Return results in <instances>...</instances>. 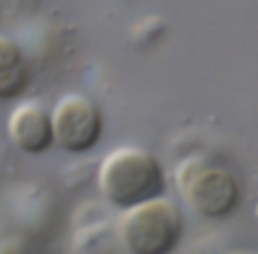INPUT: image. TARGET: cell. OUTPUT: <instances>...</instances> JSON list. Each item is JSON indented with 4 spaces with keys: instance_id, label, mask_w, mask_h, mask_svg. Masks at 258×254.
<instances>
[{
    "instance_id": "obj_1",
    "label": "cell",
    "mask_w": 258,
    "mask_h": 254,
    "mask_svg": "<svg viewBox=\"0 0 258 254\" xmlns=\"http://www.w3.org/2000/svg\"><path fill=\"white\" fill-rule=\"evenodd\" d=\"M97 185L111 206L127 210L163 196L165 171L159 159L147 149L117 147L101 161Z\"/></svg>"
},
{
    "instance_id": "obj_2",
    "label": "cell",
    "mask_w": 258,
    "mask_h": 254,
    "mask_svg": "<svg viewBox=\"0 0 258 254\" xmlns=\"http://www.w3.org/2000/svg\"><path fill=\"white\" fill-rule=\"evenodd\" d=\"M117 234L129 254H171L183 236V216L159 196L121 210Z\"/></svg>"
},
{
    "instance_id": "obj_3",
    "label": "cell",
    "mask_w": 258,
    "mask_h": 254,
    "mask_svg": "<svg viewBox=\"0 0 258 254\" xmlns=\"http://www.w3.org/2000/svg\"><path fill=\"white\" fill-rule=\"evenodd\" d=\"M175 185L187 206L210 220L230 216L240 202L236 175L204 155H189L175 167Z\"/></svg>"
},
{
    "instance_id": "obj_4",
    "label": "cell",
    "mask_w": 258,
    "mask_h": 254,
    "mask_svg": "<svg viewBox=\"0 0 258 254\" xmlns=\"http://www.w3.org/2000/svg\"><path fill=\"white\" fill-rule=\"evenodd\" d=\"M50 117L54 143L67 153H87L103 137V113L93 99L81 93L60 97Z\"/></svg>"
},
{
    "instance_id": "obj_5",
    "label": "cell",
    "mask_w": 258,
    "mask_h": 254,
    "mask_svg": "<svg viewBox=\"0 0 258 254\" xmlns=\"http://www.w3.org/2000/svg\"><path fill=\"white\" fill-rule=\"evenodd\" d=\"M8 135L16 149L40 155L54 145L52 117L38 103H22L8 117Z\"/></svg>"
},
{
    "instance_id": "obj_6",
    "label": "cell",
    "mask_w": 258,
    "mask_h": 254,
    "mask_svg": "<svg viewBox=\"0 0 258 254\" xmlns=\"http://www.w3.org/2000/svg\"><path fill=\"white\" fill-rule=\"evenodd\" d=\"M30 83V73L22 65L0 73V101H12L20 97Z\"/></svg>"
},
{
    "instance_id": "obj_7",
    "label": "cell",
    "mask_w": 258,
    "mask_h": 254,
    "mask_svg": "<svg viewBox=\"0 0 258 254\" xmlns=\"http://www.w3.org/2000/svg\"><path fill=\"white\" fill-rule=\"evenodd\" d=\"M22 65V48L16 40L0 34V73Z\"/></svg>"
},
{
    "instance_id": "obj_8",
    "label": "cell",
    "mask_w": 258,
    "mask_h": 254,
    "mask_svg": "<svg viewBox=\"0 0 258 254\" xmlns=\"http://www.w3.org/2000/svg\"><path fill=\"white\" fill-rule=\"evenodd\" d=\"M0 254H34V246L22 236H8L0 242Z\"/></svg>"
},
{
    "instance_id": "obj_9",
    "label": "cell",
    "mask_w": 258,
    "mask_h": 254,
    "mask_svg": "<svg viewBox=\"0 0 258 254\" xmlns=\"http://www.w3.org/2000/svg\"><path fill=\"white\" fill-rule=\"evenodd\" d=\"M230 254H250V252H230Z\"/></svg>"
},
{
    "instance_id": "obj_10",
    "label": "cell",
    "mask_w": 258,
    "mask_h": 254,
    "mask_svg": "<svg viewBox=\"0 0 258 254\" xmlns=\"http://www.w3.org/2000/svg\"><path fill=\"white\" fill-rule=\"evenodd\" d=\"M0 12H2V10H0Z\"/></svg>"
}]
</instances>
